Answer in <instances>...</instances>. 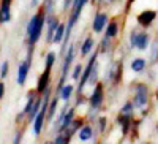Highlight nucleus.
Masks as SVG:
<instances>
[{"instance_id": "39448f33", "label": "nucleus", "mask_w": 158, "mask_h": 144, "mask_svg": "<svg viewBox=\"0 0 158 144\" xmlns=\"http://www.w3.org/2000/svg\"><path fill=\"white\" fill-rule=\"evenodd\" d=\"M149 100H150V89L147 83H135L131 101L136 106V109H142V108L149 106Z\"/></svg>"}, {"instance_id": "5701e85b", "label": "nucleus", "mask_w": 158, "mask_h": 144, "mask_svg": "<svg viewBox=\"0 0 158 144\" xmlns=\"http://www.w3.org/2000/svg\"><path fill=\"white\" fill-rule=\"evenodd\" d=\"M59 101H60V97L59 95H54L49 101V106H48V112H46V122H54V117H56V112L59 109Z\"/></svg>"}, {"instance_id": "a878e982", "label": "nucleus", "mask_w": 158, "mask_h": 144, "mask_svg": "<svg viewBox=\"0 0 158 144\" xmlns=\"http://www.w3.org/2000/svg\"><path fill=\"white\" fill-rule=\"evenodd\" d=\"M57 52L56 51H48L46 52V56H44V68L46 70H52L56 67V63H57Z\"/></svg>"}, {"instance_id": "e433bc0d", "label": "nucleus", "mask_w": 158, "mask_h": 144, "mask_svg": "<svg viewBox=\"0 0 158 144\" xmlns=\"http://www.w3.org/2000/svg\"><path fill=\"white\" fill-rule=\"evenodd\" d=\"M71 6H73V0H62V8H60V11L63 13V15H68L70 10H71Z\"/></svg>"}, {"instance_id": "7c9ffc66", "label": "nucleus", "mask_w": 158, "mask_h": 144, "mask_svg": "<svg viewBox=\"0 0 158 144\" xmlns=\"http://www.w3.org/2000/svg\"><path fill=\"white\" fill-rule=\"evenodd\" d=\"M82 70H84V65H82V62L73 63V67H71V71H70V76H71V79L77 83V81H79V78H81V74H82Z\"/></svg>"}, {"instance_id": "c85d7f7f", "label": "nucleus", "mask_w": 158, "mask_h": 144, "mask_svg": "<svg viewBox=\"0 0 158 144\" xmlns=\"http://www.w3.org/2000/svg\"><path fill=\"white\" fill-rule=\"evenodd\" d=\"M118 112L123 114V116H131V117H135V114H136V106L133 104V101H131V100H127V101L122 104V106H120Z\"/></svg>"}, {"instance_id": "a211bd4d", "label": "nucleus", "mask_w": 158, "mask_h": 144, "mask_svg": "<svg viewBox=\"0 0 158 144\" xmlns=\"http://www.w3.org/2000/svg\"><path fill=\"white\" fill-rule=\"evenodd\" d=\"M76 136H77L79 141H82V142H87V141H90V139H94V136H95V128H94V125L85 122L81 128H79V132L76 133Z\"/></svg>"}, {"instance_id": "ddd939ff", "label": "nucleus", "mask_w": 158, "mask_h": 144, "mask_svg": "<svg viewBox=\"0 0 158 144\" xmlns=\"http://www.w3.org/2000/svg\"><path fill=\"white\" fill-rule=\"evenodd\" d=\"M149 60L142 56H136V57H131L130 59V70L136 73V74H144L149 70Z\"/></svg>"}, {"instance_id": "bb28decb", "label": "nucleus", "mask_w": 158, "mask_h": 144, "mask_svg": "<svg viewBox=\"0 0 158 144\" xmlns=\"http://www.w3.org/2000/svg\"><path fill=\"white\" fill-rule=\"evenodd\" d=\"M65 32H67V25H65V22H60L59 24V27L54 33V38H52V44H62L63 41V38H65Z\"/></svg>"}, {"instance_id": "4468645a", "label": "nucleus", "mask_w": 158, "mask_h": 144, "mask_svg": "<svg viewBox=\"0 0 158 144\" xmlns=\"http://www.w3.org/2000/svg\"><path fill=\"white\" fill-rule=\"evenodd\" d=\"M152 38H153V35H152L149 30L141 29L139 33H138V40H136V51L146 52V51L149 49L150 43H152Z\"/></svg>"}, {"instance_id": "f3484780", "label": "nucleus", "mask_w": 158, "mask_h": 144, "mask_svg": "<svg viewBox=\"0 0 158 144\" xmlns=\"http://www.w3.org/2000/svg\"><path fill=\"white\" fill-rule=\"evenodd\" d=\"M97 49L100 52V56H111L115 49L114 40H109L106 36H101V40L97 43Z\"/></svg>"}, {"instance_id": "dca6fc26", "label": "nucleus", "mask_w": 158, "mask_h": 144, "mask_svg": "<svg viewBox=\"0 0 158 144\" xmlns=\"http://www.w3.org/2000/svg\"><path fill=\"white\" fill-rule=\"evenodd\" d=\"M115 122H117V125H118V127H120V130H122V135H123V136H127V135L130 133L131 127H133L135 117H131V116H123V114L118 112V114H117V119H115Z\"/></svg>"}, {"instance_id": "f704fd0d", "label": "nucleus", "mask_w": 158, "mask_h": 144, "mask_svg": "<svg viewBox=\"0 0 158 144\" xmlns=\"http://www.w3.org/2000/svg\"><path fill=\"white\" fill-rule=\"evenodd\" d=\"M120 0H98L95 8H100V10H109L112 6H115Z\"/></svg>"}, {"instance_id": "1a4fd4ad", "label": "nucleus", "mask_w": 158, "mask_h": 144, "mask_svg": "<svg viewBox=\"0 0 158 144\" xmlns=\"http://www.w3.org/2000/svg\"><path fill=\"white\" fill-rule=\"evenodd\" d=\"M104 98H106V89H104V83L98 81L94 89H92V94L89 95L87 101H89V106L92 109H101L103 103H104Z\"/></svg>"}, {"instance_id": "6ab92c4d", "label": "nucleus", "mask_w": 158, "mask_h": 144, "mask_svg": "<svg viewBox=\"0 0 158 144\" xmlns=\"http://www.w3.org/2000/svg\"><path fill=\"white\" fill-rule=\"evenodd\" d=\"M74 117H76V106H70V108L67 109V112H65L63 119L60 121L59 127H57V133H59V132H65V130L71 125V122H73Z\"/></svg>"}, {"instance_id": "f257e3e1", "label": "nucleus", "mask_w": 158, "mask_h": 144, "mask_svg": "<svg viewBox=\"0 0 158 144\" xmlns=\"http://www.w3.org/2000/svg\"><path fill=\"white\" fill-rule=\"evenodd\" d=\"M46 11L43 5H40L36 11L29 19L27 25H25V44L27 46H36V43L43 38V30L46 27Z\"/></svg>"}, {"instance_id": "9b49d317", "label": "nucleus", "mask_w": 158, "mask_h": 144, "mask_svg": "<svg viewBox=\"0 0 158 144\" xmlns=\"http://www.w3.org/2000/svg\"><path fill=\"white\" fill-rule=\"evenodd\" d=\"M97 48V41H95V36L94 35H85V38L77 44V52L79 56H81V59H87L92 52L95 51Z\"/></svg>"}, {"instance_id": "0eeeda50", "label": "nucleus", "mask_w": 158, "mask_h": 144, "mask_svg": "<svg viewBox=\"0 0 158 144\" xmlns=\"http://www.w3.org/2000/svg\"><path fill=\"white\" fill-rule=\"evenodd\" d=\"M156 19H158V10H155V8L141 10L136 15V18H135L136 25L139 29H144V30H150L155 25Z\"/></svg>"}, {"instance_id": "58836bf2", "label": "nucleus", "mask_w": 158, "mask_h": 144, "mask_svg": "<svg viewBox=\"0 0 158 144\" xmlns=\"http://www.w3.org/2000/svg\"><path fill=\"white\" fill-rule=\"evenodd\" d=\"M41 2H43V0H30V8L32 10H36L40 5H41Z\"/></svg>"}, {"instance_id": "9d476101", "label": "nucleus", "mask_w": 158, "mask_h": 144, "mask_svg": "<svg viewBox=\"0 0 158 144\" xmlns=\"http://www.w3.org/2000/svg\"><path fill=\"white\" fill-rule=\"evenodd\" d=\"M60 16L57 15H49L46 18V27H44V43L46 44H52V38H54V33L60 24Z\"/></svg>"}, {"instance_id": "393cba45", "label": "nucleus", "mask_w": 158, "mask_h": 144, "mask_svg": "<svg viewBox=\"0 0 158 144\" xmlns=\"http://www.w3.org/2000/svg\"><path fill=\"white\" fill-rule=\"evenodd\" d=\"M11 21V5L0 3V25Z\"/></svg>"}, {"instance_id": "c9c22d12", "label": "nucleus", "mask_w": 158, "mask_h": 144, "mask_svg": "<svg viewBox=\"0 0 158 144\" xmlns=\"http://www.w3.org/2000/svg\"><path fill=\"white\" fill-rule=\"evenodd\" d=\"M8 73H10V62L8 60H3L2 62V65H0V79H5V78L8 76Z\"/></svg>"}, {"instance_id": "aec40b11", "label": "nucleus", "mask_w": 158, "mask_h": 144, "mask_svg": "<svg viewBox=\"0 0 158 144\" xmlns=\"http://www.w3.org/2000/svg\"><path fill=\"white\" fill-rule=\"evenodd\" d=\"M74 94H76V86H74L73 83H67V84H65V86L62 87L60 92H59V97H60V100H62V101L70 103V101L73 100Z\"/></svg>"}, {"instance_id": "a19ab883", "label": "nucleus", "mask_w": 158, "mask_h": 144, "mask_svg": "<svg viewBox=\"0 0 158 144\" xmlns=\"http://www.w3.org/2000/svg\"><path fill=\"white\" fill-rule=\"evenodd\" d=\"M43 144H52V141H46V142H43Z\"/></svg>"}, {"instance_id": "4c0bfd02", "label": "nucleus", "mask_w": 158, "mask_h": 144, "mask_svg": "<svg viewBox=\"0 0 158 144\" xmlns=\"http://www.w3.org/2000/svg\"><path fill=\"white\" fill-rule=\"evenodd\" d=\"M5 92H6V87H5V83L0 79V100L5 97Z\"/></svg>"}, {"instance_id": "72a5a7b5", "label": "nucleus", "mask_w": 158, "mask_h": 144, "mask_svg": "<svg viewBox=\"0 0 158 144\" xmlns=\"http://www.w3.org/2000/svg\"><path fill=\"white\" fill-rule=\"evenodd\" d=\"M98 81H100V63H97L95 67H94V70H92L90 78H89V84H87V86H92V87H94Z\"/></svg>"}, {"instance_id": "2eb2a0df", "label": "nucleus", "mask_w": 158, "mask_h": 144, "mask_svg": "<svg viewBox=\"0 0 158 144\" xmlns=\"http://www.w3.org/2000/svg\"><path fill=\"white\" fill-rule=\"evenodd\" d=\"M51 73H52V70H46L44 68V71L40 74L38 81H36V89H35L40 95H43L46 90L51 87Z\"/></svg>"}, {"instance_id": "b1692460", "label": "nucleus", "mask_w": 158, "mask_h": 144, "mask_svg": "<svg viewBox=\"0 0 158 144\" xmlns=\"http://www.w3.org/2000/svg\"><path fill=\"white\" fill-rule=\"evenodd\" d=\"M85 121H87L85 117H79V116H76L74 119H73V122H71V125H70L67 130H65V133H68V135L73 138V136L79 132V128H81V127L85 124Z\"/></svg>"}, {"instance_id": "4be33fe9", "label": "nucleus", "mask_w": 158, "mask_h": 144, "mask_svg": "<svg viewBox=\"0 0 158 144\" xmlns=\"http://www.w3.org/2000/svg\"><path fill=\"white\" fill-rule=\"evenodd\" d=\"M149 65H152V67H155V65H158V35L152 38V43L149 46Z\"/></svg>"}, {"instance_id": "423d86ee", "label": "nucleus", "mask_w": 158, "mask_h": 144, "mask_svg": "<svg viewBox=\"0 0 158 144\" xmlns=\"http://www.w3.org/2000/svg\"><path fill=\"white\" fill-rule=\"evenodd\" d=\"M33 49H35V46H27V56H25V59L21 60L19 65H18V71H16L18 86H25V83H27V78H29V73H30V68H32Z\"/></svg>"}, {"instance_id": "ea45409f", "label": "nucleus", "mask_w": 158, "mask_h": 144, "mask_svg": "<svg viewBox=\"0 0 158 144\" xmlns=\"http://www.w3.org/2000/svg\"><path fill=\"white\" fill-rule=\"evenodd\" d=\"M97 2H98V0H89V3H90V5H94V6L97 5Z\"/></svg>"}, {"instance_id": "79ce46f5", "label": "nucleus", "mask_w": 158, "mask_h": 144, "mask_svg": "<svg viewBox=\"0 0 158 144\" xmlns=\"http://www.w3.org/2000/svg\"><path fill=\"white\" fill-rule=\"evenodd\" d=\"M0 56H2V48H0Z\"/></svg>"}, {"instance_id": "c756f323", "label": "nucleus", "mask_w": 158, "mask_h": 144, "mask_svg": "<svg viewBox=\"0 0 158 144\" xmlns=\"http://www.w3.org/2000/svg\"><path fill=\"white\" fill-rule=\"evenodd\" d=\"M95 128H97V132H98L100 135H104V133H106V130H108V117L98 116L97 121H95Z\"/></svg>"}, {"instance_id": "412c9836", "label": "nucleus", "mask_w": 158, "mask_h": 144, "mask_svg": "<svg viewBox=\"0 0 158 144\" xmlns=\"http://www.w3.org/2000/svg\"><path fill=\"white\" fill-rule=\"evenodd\" d=\"M38 92L36 90H30L29 92V95H27V103H25V106H24V109H22V112L18 116V122L22 119V117H25L29 112H30V109L33 108V104H35V101H36V98H38Z\"/></svg>"}, {"instance_id": "6e6552de", "label": "nucleus", "mask_w": 158, "mask_h": 144, "mask_svg": "<svg viewBox=\"0 0 158 144\" xmlns=\"http://www.w3.org/2000/svg\"><path fill=\"white\" fill-rule=\"evenodd\" d=\"M111 19V15L108 10H100V8H95V13H94V18H92V24H90V30L92 33L95 35H103L104 29Z\"/></svg>"}, {"instance_id": "2f4dec72", "label": "nucleus", "mask_w": 158, "mask_h": 144, "mask_svg": "<svg viewBox=\"0 0 158 144\" xmlns=\"http://www.w3.org/2000/svg\"><path fill=\"white\" fill-rule=\"evenodd\" d=\"M44 11H46V15H56L57 13V0H43L41 2Z\"/></svg>"}, {"instance_id": "f8f14e48", "label": "nucleus", "mask_w": 158, "mask_h": 144, "mask_svg": "<svg viewBox=\"0 0 158 144\" xmlns=\"http://www.w3.org/2000/svg\"><path fill=\"white\" fill-rule=\"evenodd\" d=\"M120 32H122V25H120V21H118V16H115V18L109 19L106 29H104V32H103V36L115 41L117 38L120 36Z\"/></svg>"}, {"instance_id": "20e7f679", "label": "nucleus", "mask_w": 158, "mask_h": 144, "mask_svg": "<svg viewBox=\"0 0 158 144\" xmlns=\"http://www.w3.org/2000/svg\"><path fill=\"white\" fill-rule=\"evenodd\" d=\"M122 74H123V60L122 59H114L108 63L106 70H104V78L103 83L106 84H120L122 81Z\"/></svg>"}, {"instance_id": "473e14b6", "label": "nucleus", "mask_w": 158, "mask_h": 144, "mask_svg": "<svg viewBox=\"0 0 158 144\" xmlns=\"http://www.w3.org/2000/svg\"><path fill=\"white\" fill-rule=\"evenodd\" d=\"M71 136L68 133H65V132H59L56 135V138L52 139V144H70L71 142Z\"/></svg>"}, {"instance_id": "7ed1b4c3", "label": "nucleus", "mask_w": 158, "mask_h": 144, "mask_svg": "<svg viewBox=\"0 0 158 144\" xmlns=\"http://www.w3.org/2000/svg\"><path fill=\"white\" fill-rule=\"evenodd\" d=\"M98 59H100V52H98V49L95 48V51L87 57V62H85V65H84L82 74H81V78H79V81H77V84H76V94H74V95H81V94L84 92V89H85L87 84H89L90 73H92V70H94L95 65L98 63Z\"/></svg>"}, {"instance_id": "f03ea898", "label": "nucleus", "mask_w": 158, "mask_h": 144, "mask_svg": "<svg viewBox=\"0 0 158 144\" xmlns=\"http://www.w3.org/2000/svg\"><path fill=\"white\" fill-rule=\"evenodd\" d=\"M76 56H77V44L70 41L65 54L62 56V65H60V76H59V83L56 86V95H59V92L62 90V87L67 84V78L71 71V67L76 60Z\"/></svg>"}, {"instance_id": "cd10ccee", "label": "nucleus", "mask_w": 158, "mask_h": 144, "mask_svg": "<svg viewBox=\"0 0 158 144\" xmlns=\"http://www.w3.org/2000/svg\"><path fill=\"white\" fill-rule=\"evenodd\" d=\"M41 104H43V95H38V98H36V101H35V104H33V108H32L30 112L27 114V122H29V124L33 122V119L36 117V114L40 112V109H41Z\"/></svg>"}, {"instance_id": "37998d69", "label": "nucleus", "mask_w": 158, "mask_h": 144, "mask_svg": "<svg viewBox=\"0 0 158 144\" xmlns=\"http://www.w3.org/2000/svg\"><path fill=\"white\" fill-rule=\"evenodd\" d=\"M156 21H158V19H156Z\"/></svg>"}]
</instances>
